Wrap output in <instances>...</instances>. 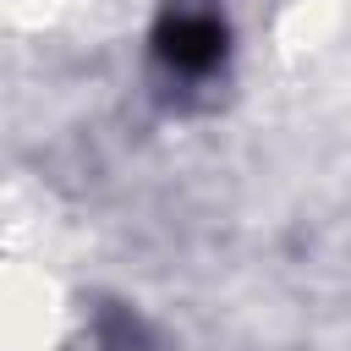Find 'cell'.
<instances>
[{
  "instance_id": "cell-1",
  "label": "cell",
  "mask_w": 351,
  "mask_h": 351,
  "mask_svg": "<svg viewBox=\"0 0 351 351\" xmlns=\"http://www.w3.org/2000/svg\"><path fill=\"white\" fill-rule=\"evenodd\" d=\"M225 49H230L225 16L208 5H170L154 27V55L170 77H208L219 71Z\"/></svg>"
}]
</instances>
